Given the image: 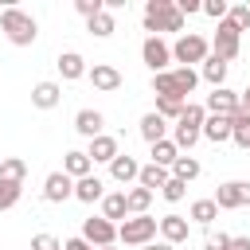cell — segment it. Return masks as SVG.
<instances>
[{"label":"cell","mask_w":250,"mask_h":250,"mask_svg":"<svg viewBox=\"0 0 250 250\" xmlns=\"http://www.w3.org/2000/svg\"><path fill=\"white\" fill-rule=\"evenodd\" d=\"M0 31H4V39H8L12 47H31V43L39 39V23H35V16L23 12V8H4V12H0Z\"/></svg>","instance_id":"6da1fadb"},{"label":"cell","mask_w":250,"mask_h":250,"mask_svg":"<svg viewBox=\"0 0 250 250\" xmlns=\"http://www.w3.org/2000/svg\"><path fill=\"white\" fill-rule=\"evenodd\" d=\"M141 23L152 35H160V31H184V16H180L176 0H148L145 12H141Z\"/></svg>","instance_id":"7a4b0ae2"},{"label":"cell","mask_w":250,"mask_h":250,"mask_svg":"<svg viewBox=\"0 0 250 250\" xmlns=\"http://www.w3.org/2000/svg\"><path fill=\"white\" fill-rule=\"evenodd\" d=\"M156 234H160V219H152V215H129L125 223H117L121 246H148V242H156Z\"/></svg>","instance_id":"3957f363"},{"label":"cell","mask_w":250,"mask_h":250,"mask_svg":"<svg viewBox=\"0 0 250 250\" xmlns=\"http://www.w3.org/2000/svg\"><path fill=\"white\" fill-rule=\"evenodd\" d=\"M207 55H211V43H207L203 35H195V31H184V35L172 43V62L191 66V62H203Z\"/></svg>","instance_id":"277c9868"},{"label":"cell","mask_w":250,"mask_h":250,"mask_svg":"<svg viewBox=\"0 0 250 250\" xmlns=\"http://www.w3.org/2000/svg\"><path fill=\"white\" fill-rule=\"evenodd\" d=\"M238 39H242V31H238L230 20H219L215 39H211V55H215V59H223V62L238 59Z\"/></svg>","instance_id":"5b68a950"},{"label":"cell","mask_w":250,"mask_h":250,"mask_svg":"<svg viewBox=\"0 0 250 250\" xmlns=\"http://www.w3.org/2000/svg\"><path fill=\"white\" fill-rule=\"evenodd\" d=\"M141 59H145V66H148L152 74H164L168 62H172V47H168L160 35H148V39L141 43Z\"/></svg>","instance_id":"8992f818"},{"label":"cell","mask_w":250,"mask_h":250,"mask_svg":"<svg viewBox=\"0 0 250 250\" xmlns=\"http://www.w3.org/2000/svg\"><path fill=\"white\" fill-rule=\"evenodd\" d=\"M82 238H86L94 250H102V246H113V242H117V227H113L109 219L94 215V219H82Z\"/></svg>","instance_id":"52a82bcc"},{"label":"cell","mask_w":250,"mask_h":250,"mask_svg":"<svg viewBox=\"0 0 250 250\" xmlns=\"http://www.w3.org/2000/svg\"><path fill=\"white\" fill-rule=\"evenodd\" d=\"M86 78H90L94 90H102V94H113V90H121V82H125L113 62H94V66H86Z\"/></svg>","instance_id":"ba28073f"},{"label":"cell","mask_w":250,"mask_h":250,"mask_svg":"<svg viewBox=\"0 0 250 250\" xmlns=\"http://www.w3.org/2000/svg\"><path fill=\"white\" fill-rule=\"evenodd\" d=\"M207 117H234L242 105H238V94L234 90H227V86H219V90H211L207 94Z\"/></svg>","instance_id":"9c48e42d"},{"label":"cell","mask_w":250,"mask_h":250,"mask_svg":"<svg viewBox=\"0 0 250 250\" xmlns=\"http://www.w3.org/2000/svg\"><path fill=\"white\" fill-rule=\"evenodd\" d=\"M74 195V180L66 176V172H51L47 180H43V199L47 203H62V199H70Z\"/></svg>","instance_id":"30bf717a"},{"label":"cell","mask_w":250,"mask_h":250,"mask_svg":"<svg viewBox=\"0 0 250 250\" xmlns=\"http://www.w3.org/2000/svg\"><path fill=\"white\" fill-rule=\"evenodd\" d=\"M55 66H59V78H62V82H78V78H86V59H82L78 51H62V55L55 59Z\"/></svg>","instance_id":"8fae6325"},{"label":"cell","mask_w":250,"mask_h":250,"mask_svg":"<svg viewBox=\"0 0 250 250\" xmlns=\"http://www.w3.org/2000/svg\"><path fill=\"white\" fill-rule=\"evenodd\" d=\"M102 195H105V180L102 176H82V180H74V199L78 203H102Z\"/></svg>","instance_id":"7c38bea8"},{"label":"cell","mask_w":250,"mask_h":250,"mask_svg":"<svg viewBox=\"0 0 250 250\" xmlns=\"http://www.w3.org/2000/svg\"><path fill=\"white\" fill-rule=\"evenodd\" d=\"M62 102V86L59 82H35L31 86V105L35 109H55Z\"/></svg>","instance_id":"4fadbf2b"},{"label":"cell","mask_w":250,"mask_h":250,"mask_svg":"<svg viewBox=\"0 0 250 250\" xmlns=\"http://www.w3.org/2000/svg\"><path fill=\"white\" fill-rule=\"evenodd\" d=\"M74 129H78L86 141H94V137L105 133V117H102L98 109H78V113H74Z\"/></svg>","instance_id":"5bb4252c"},{"label":"cell","mask_w":250,"mask_h":250,"mask_svg":"<svg viewBox=\"0 0 250 250\" xmlns=\"http://www.w3.org/2000/svg\"><path fill=\"white\" fill-rule=\"evenodd\" d=\"M211 199H215L219 211H234V207H242V180H227V184H219Z\"/></svg>","instance_id":"9a60e30c"},{"label":"cell","mask_w":250,"mask_h":250,"mask_svg":"<svg viewBox=\"0 0 250 250\" xmlns=\"http://www.w3.org/2000/svg\"><path fill=\"white\" fill-rule=\"evenodd\" d=\"M188 230H191V223H188L184 215H164V219H160V242H168V246L184 242Z\"/></svg>","instance_id":"2e32d148"},{"label":"cell","mask_w":250,"mask_h":250,"mask_svg":"<svg viewBox=\"0 0 250 250\" xmlns=\"http://www.w3.org/2000/svg\"><path fill=\"white\" fill-rule=\"evenodd\" d=\"M86 156H90V164H109V160L117 156V137H109V133L94 137L90 148H86Z\"/></svg>","instance_id":"e0dca14e"},{"label":"cell","mask_w":250,"mask_h":250,"mask_svg":"<svg viewBox=\"0 0 250 250\" xmlns=\"http://www.w3.org/2000/svg\"><path fill=\"white\" fill-rule=\"evenodd\" d=\"M109 176H113L117 184H129V180H137V176H141V164H137L129 152H117V156L109 160Z\"/></svg>","instance_id":"ac0fdd59"},{"label":"cell","mask_w":250,"mask_h":250,"mask_svg":"<svg viewBox=\"0 0 250 250\" xmlns=\"http://www.w3.org/2000/svg\"><path fill=\"white\" fill-rule=\"evenodd\" d=\"M102 219H109L113 227L129 219V211H125V191H109V195H102Z\"/></svg>","instance_id":"d6986e66"},{"label":"cell","mask_w":250,"mask_h":250,"mask_svg":"<svg viewBox=\"0 0 250 250\" xmlns=\"http://www.w3.org/2000/svg\"><path fill=\"white\" fill-rule=\"evenodd\" d=\"M199 137H203V141H211V145L230 141V117H207V121H203V129H199Z\"/></svg>","instance_id":"ffe728a7"},{"label":"cell","mask_w":250,"mask_h":250,"mask_svg":"<svg viewBox=\"0 0 250 250\" xmlns=\"http://www.w3.org/2000/svg\"><path fill=\"white\" fill-rule=\"evenodd\" d=\"M62 172H66L70 180H82V176H90V172H94V164H90V156H86L82 148H70V152H66V160H62Z\"/></svg>","instance_id":"44dd1931"},{"label":"cell","mask_w":250,"mask_h":250,"mask_svg":"<svg viewBox=\"0 0 250 250\" xmlns=\"http://www.w3.org/2000/svg\"><path fill=\"white\" fill-rule=\"evenodd\" d=\"M168 180H172V172H168V168H160V164H145V168H141V176H137V184H141V188H148L152 195H156Z\"/></svg>","instance_id":"7402d4cb"},{"label":"cell","mask_w":250,"mask_h":250,"mask_svg":"<svg viewBox=\"0 0 250 250\" xmlns=\"http://www.w3.org/2000/svg\"><path fill=\"white\" fill-rule=\"evenodd\" d=\"M86 31H90V35H98V39H109V35L117 31V20H113V12H109V8H102L98 16H90V20H86Z\"/></svg>","instance_id":"603a6c76"},{"label":"cell","mask_w":250,"mask_h":250,"mask_svg":"<svg viewBox=\"0 0 250 250\" xmlns=\"http://www.w3.org/2000/svg\"><path fill=\"white\" fill-rule=\"evenodd\" d=\"M141 137H145L148 145L164 141V137H168V121H164L160 113H145V117H141Z\"/></svg>","instance_id":"cb8c5ba5"},{"label":"cell","mask_w":250,"mask_h":250,"mask_svg":"<svg viewBox=\"0 0 250 250\" xmlns=\"http://www.w3.org/2000/svg\"><path fill=\"white\" fill-rule=\"evenodd\" d=\"M227 66H230V62H223V59L207 55V59H203V70H199V78H203V82H211V86L219 90V86L227 82Z\"/></svg>","instance_id":"d4e9b609"},{"label":"cell","mask_w":250,"mask_h":250,"mask_svg":"<svg viewBox=\"0 0 250 250\" xmlns=\"http://www.w3.org/2000/svg\"><path fill=\"white\" fill-rule=\"evenodd\" d=\"M168 172H172V180H180V184H191V180L203 172V164H199L195 156H176V164H172Z\"/></svg>","instance_id":"484cf974"},{"label":"cell","mask_w":250,"mask_h":250,"mask_svg":"<svg viewBox=\"0 0 250 250\" xmlns=\"http://www.w3.org/2000/svg\"><path fill=\"white\" fill-rule=\"evenodd\" d=\"M148 203H152V191H148V188L137 184V188L125 191V211H129V215H148Z\"/></svg>","instance_id":"4316f807"},{"label":"cell","mask_w":250,"mask_h":250,"mask_svg":"<svg viewBox=\"0 0 250 250\" xmlns=\"http://www.w3.org/2000/svg\"><path fill=\"white\" fill-rule=\"evenodd\" d=\"M230 141L250 152V113H246V109H238V113L230 117Z\"/></svg>","instance_id":"83f0119b"},{"label":"cell","mask_w":250,"mask_h":250,"mask_svg":"<svg viewBox=\"0 0 250 250\" xmlns=\"http://www.w3.org/2000/svg\"><path fill=\"white\" fill-rule=\"evenodd\" d=\"M203 121H207V109H203V105H195V102H188L176 125H180V129H188V133H199V129H203Z\"/></svg>","instance_id":"f1b7e54d"},{"label":"cell","mask_w":250,"mask_h":250,"mask_svg":"<svg viewBox=\"0 0 250 250\" xmlns=\"http://www.w3.org/2000/svg\"><path fill=\"white\" fill-rule=\"evenodd\" d=\"M148 152H152V160L148 164H160V168H172L176 164V156H180V148L164 137V141H156V145H148Z\"/></svg>","instance_id":"f546056e"},{"label":"cell","mask_w":250,"mask_h":250,"mask_svg":"<svg viewBox=\"0 0 250 250\" xmlns=\"http://www.w3.org/2000/svg\"><path fill=\"white\" fill-rule=\"evenodd\" d=\"M23 176H27V160H20V156L0 160V184H23Z\"/></svg>","instance_id":"4dcf8cb0"},{"label":"cell","mask_w":250,"mask_h":250,"mask_svg":"<svg viewBox=\"0 0 250 250\" xmlns=\"http://www.w3.org/2000/svg\"><path fill=\"white\" fill-rule=\"evenodd\" d=\"M152 94H156V98H176V102H184V94H180V86H176L172 70H164V74H152Z\"/></svg>","instance_id":"1f68e13d"},{"label":"cell","mask_w":250,"mask_h":250,"mask_svg":"<svg viewBox=\"0 0 250 250\" xmlns=\"http://www.w3.org/2000/svg\"><path fill=\"white\" fill-rule=\"evenodd\" d=\"M188 215H191V223H199V227H211V223L219 219V207H215V199H195Z\"/></svg>","instance_id":"d6a6232c"},{"label":"cell","mask_w":250,"mask_h":250,"mask_svg":"<svg viewBox=\"0 0 250 250\" xmlns=\"http://www.w3.org/2000/svg\"><path fill=\"white\" fill-rule=\"evenodd\" d=\"M172 78H176V86H180L184 102H188V94L199 86V70H191V66H172Z\"/></svg>","instance_id":"836d02e7"},{"label":"cell","mask_w":250,"mask_h":250,"mask_svg":"<svg viewBox=\"0 0 250 250\" xmlns=\"http://www.w3.org/2000/svg\"><path fill=\"white\" fill-rule=\"evenodd\" d=\"M184 105H188V102H176V98H156V109H152V113H160L164 121H180Z\"/></svg>","instance_id":"e575fe53"},{"label":"cell","mask_w":250,"mask_h":250,"mask_svg":"<svg viewBox=\"0 0 250 250\" xmlns=\"http://www.w3.org/2000/svg\"><path fill=\"white\" fill-rule=\"evenodd\" d=\"M20 195H23V184H0V211L16 207V203H20Z\"/></svg>","instance_id":"d590c367"},{"label":"cell","mask_w":250,"mask_h":250,"mask_svg":"<svg viewBox=\"0 0 250 250\" xmlns=\"http://www.w3.org/2000/svg\"><path fill=\"white\" fill-rule=\"evenodd\" d=\"M227 12H230V4H227V0H203V16H211L215 23H219V20H227Z\"/></svg>","instance_id":"8d00e7d4"},{"label":"cell","mask_w":250,"mask_h":250,"mask_svg":"<svg viewBox=\"0 0 250 250\" xmlns=\"http://www.w3.org/2000/svg\"><path fill=\"white\" fill-rule=\"evenodd\" d=\"M160 195H164L168 203H180V199L188 195V184H180V180H168V184L160 188Z\"/></svg>","instance_id":"74e56055"},{"label":"cell","mask_w":250,"mask_h":250,"mask_svg":"<svg viewBox=\"0 0 250 250\" xmlns=\"http://www.w3.org/2000/svg\"><path fill=\"white\" fill-rule=\"evenodd\" d=\"M227 20H230L238 31H246V27H250V8H246V4H234V8L227 12Z\"/></svg>","instance_id":"f35d334b"},{"label":"cell","mask_w":250,"mask_h":250,"mask_svg":"<svg viewBox=\"0 0 250 250\" xmlns=\"http://www.w3.org/2000/svg\"><path fill=\"white\" fill-rule=\"evenodd\" d=\"M31 250H62V242H59L55 234H47V230H43V234H35V238H31Z\"/></svg>","instance_id":"ab89813d"},{"label":"cell","mask_w":250,"mask_h":250,"mask_svg":"<svg viewBox=\"0 0 250 250\" xmlns=\"http://www.w3.org/2000/svg\"><path fill=\"white\" fill-rule=\"evenodd\" d=\"M74 8H78V16L90 20V16H98V12L105 8V0H74Z\"/></svg>","instance_id":"60d3db41"},{"label":"cell","mask_w":250,"mask_h":250,"mask_svg":"<svg viewBox=\"0 0 250 250\" xmlns=\"http://www.w3.org/2000/svg\"><path fill=\"white\" fill-rule=\"evenodd\" d=\"M203 250H230V234H223V230L215 234V230H211L207 242H203Z\"/></svg>","instance_id":"b9f144b4"},{"label":"cell","mask_w":250,"mask_h":250,"mask_svg":"<svg viewBox=\"0 0 250 250\" xmlns=\"http://www.w3.org/2000/svg\"><path fill=\"white\" fill-rule=\"evenodd\" d=\"M176 8H180V16L188 20V16H195V12H203V0H176Z\"/></svg>","instance_id":"7bdbcfd3"},{"label":"cell","mask_w":250,"mask_h":250,"mask_svg":"<svg viewBox=\"0 0 250 250\" xmlns=\"http://www.w3.org/2000/svg\"><path fill=\"white\" fill-rule=\"evenodd\" d=\"M62 250H94V246H90V242L78 234V238H66V242H62Z\"/></svg>","instance_id":"ee69618b"},{"label":"cell","mask_w":250,"mask_h":250,"mask_svg":"<svg viewBox=\"0 0 250 250\" xmlns=\"http://www.w3.org/2000/svg\"><path fill=\"white\" fill-rule=\"evenodd\" d=\"M230 250H250V238H242V234H238V238H230Z\"/></svg>","instance_id":"f6af8a7d"},{"label":"cell","mask_w":250,"mask_h":250,"mask_svg":"<svg viewBox=\"0 0 250 250\" xmlns=\"http://www.w3.org/2000/svg\"><path fill=\"white\" fill-rule=\"evenodd\" d=\"M238 105H242V109H246V113H250V86H246V90H242V94H238Z\"/></svg>","instance_id":"bcb514c9"},{"label":"cell","mask_w":250,"mask_h":250,"mask_svg":"<svg viewBox=\"0 0 250 250\" xmlns=\"http://www.w3.org/2000/svg\"><path fill=\"white\" fill-rule=\"evenodd\" d=\"M141 250H176V246H168V242H148V246H141Z\"/></svg>","instance_id":"7dc6e473"},{"label":"cell","mask_w":250,"mask_h":250,"mask_svg":"<svg viewBox=\"0 0 250 250\" xmlns=\"http://www.w3.org/2000/svg\"><path fill=\"white\" fill-rule=\"evenodd\" d=\"M242 207H250V184L242 180Z\"/></svg>","instance_id":"c3c4849f"},{"label":"cell","mask_w":250,"mask_h":250,"mask_svg":"<svg viewBox=\"0 0 250 250\" xmlns=\"http://www.w3.org/2000/svg\"><path fill=\"white\" fill-rule=\"evenodd\" d=\"M102 250H117V246H102Z\"/></svg>","instance_id":"681fc988"}]
</instances>
